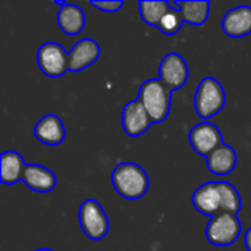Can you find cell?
I'll return each mask as SVG.
<instances>
[{"label": "cell", "mask_w": 251, "mask_h": 251, "mask_svg": "<svg viewBox=\"0 0 251 251\" xmlns=\"http://www.w3.org/2000/svg\"><path fill=\"white\" fill-rule=\"evenodd\" d=\"M115 191L125 200H138L149 190V176L146 171L132 162H121L112 172Z\"/></svg>", "instance_id": "1"}, {"label": "cell", "mask_w": 251, "mask_h": 251, "mask_svg": "<svg viewBox=\"0 0 251 251\" xmlns=\"http://www.w3.org/2000/svg\"><path fill=\"white\" fill-rule=\"evenodd\" d=\"M138 100L144 104L153 124H160L166 121L169 115L172 91L160 78H151L141 84Z\"/></svg>", "instance_id": "2"}, {"label": "cell", "mask_w": 251, "mask_h": 251, "mask_svg": "<svg viewBox=\"0 0 251 251\" xmlns=\"http://www.w3.org/2000/svg\"><path fill=\"white\" fill-rule=\"evenodd\" d=\"M226 103V94L222 84L212 76H206L200 81L194 96L196 113L207 121L218 115Z\"/></svg>", "instance_id": "3"}, {"label": "cell", "mask_w": 251, "mask_h": 251, "mask_svg": "<svg viewBox=\"0 0 251 251\" xmlns=\"http://www.w3.org/2000/svg\"><path fill=\"white\" fill-rule=\"evenodd\" d=\"M78 221L84 234L93 241L103 240L109 232V218L97 200L88 199L81 204Z\"/></svg>", "instance_id": "4"}, {"label": "cell", "mask_w": 251, "mask_h": 251, "mask_svg": "<svg viewBox=\"0 0 251 251\" xmlns=\"http://www.w3.org/2000/svg\"><path fill=\"white\" fill-rule=\"evenodd\" d=\"M241 222L237 215L219 213L210 218L206 228V238L210 244L225 247L234 244L241 234Z\"/></svg>", "instance_id": "5"}, {"label": "cell", "mask_w": 251, "mask_h": 251, "mask_svg": "<svg viewBox=\"0 0 251 251\" xmlns=\"http://www.w3.org/2000/svg\"><path fill=\"white\" fill-rule=\"evenodd\" d=\"M37 63L44 75L59 78L69 71V53H66L59 43L49 41L40 46Z\"/></svg>", "instance_id": "6"}, {"label": "cell", "mask_w": 251, "mask_h": 251, "mask_svg": "<svg viewBox=\"0 0 251 251\" xmlns=\"http://www.w3.org/2000/svg\"><path fill=\"white\" fill-rule=\"evenodd\" d=\"M159 78L166 84V87L171 91H174L185 85L190 76V69L185 59L181 54L171 51L162 59L159 65Z\"/></svg>", "instance_id": "7"}, {"label": "cell", "mask_w": 251, "mask_h": 251, "mask_svg": "<svg viewBox=\"0 0 251 251\" xmlns=\"http://www.w3.org/2000/svg\"><path fill=\"white\" fill-rule=\"evenodd\" d=\"M190 144L197 154L207 157L221 144H224V137L216 125L210 122H200L190 131Z\"/></svg>", "instance_id": "8"}, {"label": "cell", "mask_w": 251, "mask_h": 251, "mask_svg": "<svg viewBox=\"0 0 251 251\" xmlns=\"http://www.w3.org/2000/svg\"><path fill=\"white\" fill-rule=\"evenodd\" d=\"M193 204L197 212L210 218L222 213V194L219 181H210L200 185L193 194Z\"/></svg>", "instance_id": "9"}, {"label": "cell", "mask_w": 251, "mask_h": 251, "mask_svg": "<svg viewBox=\"0 0 251 251\" xmlns=\"http://www.w3.org/2000/svg\"><path fill=\"white\" fill-rule=\"evenodd\" d=\"M153 124L144 104L135 99L125 104L122 112V128L129 137H140Z\"/></svg>", "instance_id": "10"}, {"label": "cell", "mask_w": 251, "mask_h": 251, "mask_svg": "<svg viewBox=\"0 0 251 251\" xmlns=\"http://www.w3.org/2000/svg\"><path fill=\"white\" fill-rule=\"evenodd\" d=\"M222 29L232 38H243L251 34V6L241 4L228 10L222 19Z\"/></svg>", "instance_id": "11"}, {"label": "cell", "mask_w": 251, "mask_h": 251, "mask_svg": "<svg viewBox=\"0 0 251 251\" xmlns=\"http://www.w3.org/2000/svg\"><path fill=\"white\" fill-rule=\"evenodd\" d=\"M100 57V46L93 38H82L76 41L69 51V71L81 72L91 66Z\"/></svg>", "instance_id": "12"}, {"label": "cell", "mask_w": 251, "mask_h": 251, "mask_svg": "<svg viewBox=\"0 0 251 251\" xmlns=\"http://www.w3.org/2000/svg\"><path fill=\"white\" fill-rule=\"evenodd\" d=\"M35 138L47 146H57L62 144L66 135L63 122L56 115H46L43 116L34 126Z\"/></svg>", "instance_id": "13"}, {"label": "cell", "mask_w": 251, "mask_h": 251, "mask_svg": "<svg viewBox=\"0 0 251 251\" xmlns=\"http://www.w3.org/2000/svg\"><path fill=\"white\" fill-rule=\"evenodd\" d=\"M60 6L57 12V25L66 35H76L85 28V15L84 10L68 1H54Z\"/></svg>", "instance_id": "14"}, {"label": "cell", "mask_w": 251, "mask_h": 251, "mask_svg": "<svg viewBox=\"0 0 251 251\" xmlns=\"http://www.w3.org/2000/svg\"><path fill=\"white\" fill-rule=\"evenodd\" d=\"M22 181L29 190L37 193H50L56 187L54 174L41 165H26Z\"/></svg>", "instance_id": "15"}, {"label": "cell", "mask_w": 251, "mask_h": 251, "mask_svg": "<svg viewBox=\"0 0 251 251\" xmlns=\"http://www.w3.org/2000/svg\"><path fill=\"white\" fill-rule=\"evenodd\" d=\"M207 169L219 176L228 175L231 174L235 166H237V151L234 150V147L228 146V144H221L215 151H212L207 157Z\"/></svg>", "instance_id": "16"}, {"label": "cell", "mask_w": 251, "mask_h": 251, "mask_svg": "<svg viewBox=\"0 0 251 251\" xmlns=\"http://www.w3.org/2000/svg\"><path fill=\"white\" fill-rule=\"evenodd\" d=\"M24 157L13 150L4 151L0 156V181L4 185H13L18 181H22L25 171Z\"/></svg>", "instance_id": "17"}, {"label": "cell", "mask_w": 251, "mask_h": 251, "mask_svg": "<svg viewBox=\"0 0 251 251\" xmlns=\"http://www.w3.org/2000/svg\"><path fill=\"white\" fill-rule=\"evenodd\" d=\"M176 6L182 15L184 22L191 25L201 26L206 24L210 12V1L200 0V1H176Z\"/></svg>", "instance_id": "18"}, {"label": "cell", "mask_w": 251, "mask_h": 251, "mask_svg": "<svg viewBox=\"0 0 251 251\" xmlns=\"http://www.w3.org/2000/svg\"><path fill=\"white\" fill-rule=\"evenodd\" d=\"M138 9H140L141 19L147 25L157 28L159 24L162 22L163 16L171 10V6H169L168 0H153V1L140 0L138 1Z\"/></svg>", "instance_id": "19"}, {"label": "cell", "mask_w": 251, "mask_h": 251, "mask_svg": "<svg viewBox=\"0 0 251 251\" xmlns=\"http://www.w3.org/2000/svg\"><path fill=\"white\" fill-rule=\"evenodd\" d=\"M219 187L222 194V213L238 215L243 206L238 190L226 181H219Z\"/></svg>", "instance_id": "20"}, {"label": "cell", "mask_w": 251, "mask_h": 251, "mask_svg": "<svg viewBox=\"0 0 251 251\" xmlns=\"http://www.w3.org/2000/svg\"><path fill=\"white\" fill-rule=\"evenodd\" d=\"M182 22H184V19H182V15H181L179 9H172L171 7V10L163 16V19H162V22L159 24L157 28L166 35H174L181 29Z\"/></svg>", "instance_id": "21"}, {"label": "cell", "mask_w": 251, "mask_h": 251, "mask_svg": "<svg viewBox=\"0 0 251 251\" xmlns=\"http://www.w3.org/2000/svg\"><path fill=\"white\" fill-rule=\"evenodd\" d=\"M90 4L93 7H97L99 10L101 12H109V13H113V12H118L122 6H124V1L122 0H110V1H99V0H91Z\"/></svg>", "instance_id": "22"}, {"label": "cell", "mask_w": 251, "mask_h": 251, "mask_svg": "<svg viewBox=\"0 0 251 251\" xmlns=\"http://www.w3.org/2000/svg\"><path fill=\"white\" fill-rule=\"evenodd\" d=\"M244 244H246L247 251H251V226L247 229V232L244 235Z\"/></svg>", "instance_id": "23"}, {"label": "cell", "mask_w": 251, "mask_h": 251, "mask_svg": "<svg viewBox=\"0 0 251 251\" xmlns=\"http://www.w3.org/2000/svg\"><path fill=\"white\" fill-rule=\"evenodd\" d=\"M35 251H53V250H50V249H38V250H35Z\"/></svg>", "instance_id": "24"}]
</instances>
